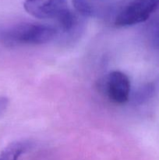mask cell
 Returning <instances> with one entry per match:
<instances>
[{"mask_svg": "<svg viewBox=\"0 0 159 160\" xmlns=\"http://www.w3.org/2000/svg\"><path fill=\"white\" fill-rule=\"evenodd\" d=\"M58 34L55 27L35 22L0 26V43L7 47L37 45L51 42Z\"/></svg>", "mask_w": 159, "mask_h": 160, "instance_id": "6da1fadb", "label": "cell"}, {"mask_svg": "<svg viewBox=\"0 0 159 160\" xmlns=\"http://www.w3.org/2000/svg\"><path fill=\"white\" fill-rule=\"evenodd\" d=\"M23 7L36 18L56 20L64 32L71 31L77 23V17L70 8L67 0H25Z\"/></svg>", "mask_w": 159, "mask_h": 160, "instance_id": "7a4b0ae2", "label": "cell"}, {"mask_svg": "<svg viewBox=\"0 0 159 160\" xmlns=\"http://www.w3.org/2000/svg\"><path fill=\"white\" fill-rule=\"evenodd\" d=\"M159 9V0H123L112 9L117 27H129L143 23Z\"/></svg>", "mask_w": 159, "mask_h": 160, "instance_id": "3957f363", "label": "cell"}, {"mask_svg": "<svg viewBox=\"0 0 159 160\" xmlns=\"http://www.w3.org/2000/svg\"><path fill=\"white\" fill-rule=\"evenodd\" d=\"M130 81L119 70L112 71L106 78L105 92L109 100L116 104H123L129 100Z\"/></svg>", "mask_w": 159, "mask_h": 160, "instance_id": "277c9868", "label": "cell"}, {"mask_svg": "<svg viewBox=\"0 0 159 160\" xmlns=\"http://www.w3.org/2000/svg\"><path fill=\"white\" fill-rule=\"evenodd\" d=\"M104 0H73L75 9L85 17H95L104 12Z\"/></svg>", "mask_w": 159, "mask_h": 160, "instance_id": "5b68a950", "label": "cell"}, {"mask_svg": "<svg viewBox=\"0 0 159 160\" xmlns=\"http://www.w3.org/2000/svg\"><path fill=\"white\" fill-rule=\"evenodd\" d=\"M156 92V84L154 83H148L138 89L134 95V102L137 104H143L145 102L152 98Z\"/></svg>", "mask_w": 159, "mask_h": 160, "instance_id": "8992f818", "label": "cell"}, {"mask_svg": "<svg viewBox=\"0 0 159 160\" xmlns=\"http://www.w3.org/2000/svg\"><path fill=\"white\" fill-rule=\"evenodd\" d=\"M9 105V99L6 97L0 96V115L6 112Z\"/></svg>", "mask_w": 159, "mask_h": 160, "instance_id": "52a82bcc", "label": "cell"}]
</instances>
